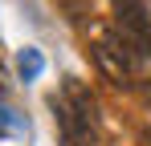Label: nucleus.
I'll use <instances>...</instances> for the list:
<instances>
[{"label": "nucleus", "mask_w": 151, "mask_h": 146, "mask_svg": "<svg viewBox=\"0 0 151 146\" xmlns=\"http://www.w3.org/2000/svg\"><path fill=\"white\" fill-rule=\"evenodd\" d=\"M143 101L151 106V81H143Z\"/></svg>", "instance_id": "0eeeda50"}, {"label": "nucleus", "mask_w": 151, "mask_h": 146, "mask_svg": "<svg viewBox=\"0 0 151 146\" xmlns=\"http://www.w3.org/2000/svg\"><path fill=\"white\" fill-rule=\"evenodd\" d=\"M57 122H61V146H98V106L82 81H65Z\"/></svg>", "instance_id": "f257e3e1"}, {"label": "nucleus", "mask_w": 151, "mask_h": 146, "mask_svg": "<svg viewBox=\"0 0 151 146\" xmlns=\"http://www.w3.org/2000/svg\"><path fill=\"white\" fill-rule=\"evenodd\" d=\"M94 61H98V69L106 73L110 85H119V89L135 85V61H139V57H135V49L127 45L114 28L102 33L98 41H94Z\"/></svg>", "instance_id": "f03ea898"}, {"label": "nucleus", "mask_w": 151, "mask_h": 146, "mask_svg": "<svg viewBox=\"0 0 151 146\" xmlns=\"http://www.w3.org/2000/svg\"><path fill=\"white\" fill-rule=\"evenodd\" d=\"M4 89H8V77H4V65H0V97H4Z\"/></svg>", "instance_id": "423d86ee"}, {"label": "nucleus", "mask_w": 151, "mask_h": 146, "mask_svg": "<svg viewBox=\"0 0 151 146\" xmlns=\"http://www.w3.org/2000/svg\"><path fill=\"white\" fill-rule=\"evenodd\" d=\"M114 33L135 49V57H151V12L143 0H114Z\"/></svg>", "instance_id": "7ed1b4c3"}, {"label": "nucleus", "mask_w": 151, "mask_h": 146, "mask_svg": "<svg viewBox=\"0 0 151 146\" xmlns=\"http://www.w3.org/2000/svg\"><path fill=\"white\" fill-rule=\"evenodd\" d=\"M21 134H25V122H21V114L0 110V138H21Z\"/></svg>", "instance_id": "39448f33"}, {"label": "nucleus", "mask_w": 151, "mask_h": 146, "mask_svg": "<svg viewBox=\"0 0 151 146\" xmlns=\"http://www.w3.org/2000/svg\"><path fill=\"white\" fill-rule=\"evenodd\" d=\"M17 69L25 81H37L41 69H45V57H41V49H21V57H17Z\"/></svg>", "instance_id": "20e7f679"}, {"label": "nucleus", "mask_w": 151, "mask_h": 146, "mask_svg": "<svg viewBox=\"0 0 151 146\" xmlns=\"http://www.w3.org/2000/svg\"><path fill=\"white\" fill-rule=\"evenodd\" d=\"M143 146H151V142H143Z\"/></svg>", "instance_id": "6e6552de"}]
</instances>
